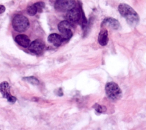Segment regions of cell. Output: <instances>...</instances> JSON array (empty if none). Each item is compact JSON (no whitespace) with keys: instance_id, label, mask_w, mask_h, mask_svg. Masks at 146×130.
I'll return each mask as SVG.
<instances>
[{"instance_id":"cell-1","label":"cell","mask_w":146,"mask_h":130,"mask_svg":"<svg viewBox=\"0 0 146 130\" xmlns=\"http://www.w3.org/2000/svg\"><path fill=\"white\" fill-rule=\"evenodd\" d=\"M118 10L121 16L127 21L128 25L135 27L139 22V16L132 7L125 3H121L118 7Z\"/></svg>"},{"instance_id":"cell-2","label":"cell","mask_w":146,"mask_h":130,"mask_svg":"<svg viewBox=\"0 0 146 130\" xmlns=\"http://www.w3.org/2000/svg\"><path fill=\"white\" fill-rule=\"evenodd\" d=\"M105 90L107 97L113 101L120 99L122 96L121 89L119 85L114 82L107 83L105 86Z\"/></svg>"},{"instance_id":"cell-3","label":"cell","mask_w":146,"mask_h":130,"mask_svg":"<svg viewBox=\"0 0 146 130\" xmlns=\"http://www.w3.org/2000/svg\"><path fill=\"white\" fill-rule=\"evenodd\" d=\"M29 25L30 23L27 18L21 14L16 15L12 21L13 27L18 32L26 31L29 28Z\"/></svg>"},{"instance_id":"cell-4","label":"cell","mask_w":146,"mask_h":130,"mask_svg":"<svg viewBox=\"0 0 146 130\" xmlns=\"http://www.w3.org/2000/svg\"><path fill=\"white\" fill-rule=\"evenodd\" d=\"M72 23L67 20L62 21L59 23L58 28L61 33L60 36L63 38L64 41L69 40L72 36Z\"/></svg>"},{"instance_id":"cell-5","label":"cell","mask_w":146,"mask_h":130,"mask_svg":"<svg viewBox=\"0 0 146 130\" xmlns=\"http://www.w3.org/2000/svg\"><path fill=\"white\" fill-rule=\"evenodd\" d=\"M75 6V0H55L54 7L61 12H67Z\"/></svg>"},{"instance_id":"cell-6","label":"cell","mask_w":146,"mask_h":130,"mask_svg":"<svg viewBox=\"0 0 146 130\" xmlns=\"http://www.w3.org/2000/svg\"><path fill=\"white\" fill-rule=\"evenodd\" d=\"M0 92L3 98H5L10 103H14L17 99L11 95L10 93V86L7 81H3L0 84Z\"/></svg>"},{"instance_id":"cell-7","label":"cell","mask_w":146,"mask_h":130,"mask_svg":"<svg viewBox=\"0 0 146 130\" xmlns=\"http://www.w3.org/2000/svg\"><path fill=\"white\" fill-rule=\"evenodd\" d=\"M82 17V10L75 8V7L67 11L66 15V20L70 23H75L78 22Z\"/></svg>"},{"instance_id":"cell-8","label":"cell","mask_w":146,"mask_h":130,"mask_svg":"<svg viewBox=\"0 0 146 130\" xmlns=\"http://www.w3.org/2000/svg\"><path fill=\"white\" fill-rule=\"evenodd\" d=\"M28 48L29 50L31 53L40 54L43 52L44 48V44L40 40H35L30 44Z\"/></svg>"},{"instance_id":"cell-9","label":"cell","mask_w":146,"mask_h":130,"mask_svg":"<svg viewBox=\"0 0 146 130\" xmlns=\"http://www.w3.org/2000/svg\"><path fill=\"white\" fill-rule=\"evenodd\" d=\"M48 42L53 44L55 46H59L64 42L62 36L56 33H52L50 34L47 38Z\"/></svg>"},{"instance_id":"cell-10","label":"cell","mask_w":146,"mask_h":130,"mask_svg":"<svg viewBox=\"0 0 146 130\" xmlns=\"http://www.w3.org/2000/svg\"><path fill=\"white\" fill-rule=\"evenodd\" d=\"M102 25L103 26H108L113 29L117 30L120 27V23L117 20L113 18L107 17L103 21Z\"/></svg>"},{"instance_id":"cell-11","label":"cell","mask_w":146,"mask_h":130,"mask_svg":"<svg viewBox=\"0 0 146 130\" xmlns=\"http://www.w3.org/2000/svg\"><path fill=\"white\" fill-rule=\"evenodd\" d=\"M15 41L18 45L23 48L29 47L30 44V40L29 38L25 34L17 35L15 38Z\"/></svg>"},{"instance_id":"cell-12","label":"cell","mask_w":146,"mask_h":130,"mask_svg":"<svg viewBox=\"0 0 146 130\" xmlns=\"http://www.w3.org/2000/svg\"><path fill=\"white\" fill-rule=\"evenodd\" d=\"M98 42L101 46H106L108 42V31L106 29H103L100 30L98 38Z\"/></svg>"},{"instance_id":"cell-13","label":"cell","mask_w":146,"mask_h":130,"mask_svg":"<svg viewBox=\"0 0 146 130\" xmlns=\"http://www.w3.org/2000/svg\"><path fill=\"white\" fill-rule=\"evenodd\" d=\"M27 11L29 15H30V16L35 15L36 14V13L38 12V9H37L36 5L35 3H34L33 5H31L28 6V7L27 9Z\"/></svg>"},{"instance_id":"cell-14","label":"cell","mask_w":146,"mask_h":130,"mask_svg":"<svg viewBox=\"0 0 146 130\" xmlns=\"http://www.w3.org/2000/svg\"><path fill=\"white\" fill-rule=\"evenodd\" d=\"M23 80L33 85H38L39 83V80L34 76H29L23 78Z\"/></svg>"},{"instance_id":"cell-15","label":"cell","mask_w":146,"mask_h":130,"mask_svg":"<svg viewBox=\"0 0 146 130\" xmlns=\"http://www.w3.org/2000/svg\"><path fill=\"white\" fill-rule=\"evenodd\" d=\"M94 108L95 109V111L98 112V113H103L104 112H106V108L104 106H102L100 105L99 104H96L93 106Z\"/></svg>"},{"instance_id":"cell-16","label":"cell","mask_w":146,"mask_h":130,"mask_svg":"<svg viewBox=\"0 0 146 130\" xmlns=\"http://www.w3.org/2000/svg\"><path fill=\"white\" fill-rule=\"evenodd\" d=\"M36 5L37 9H38V12L41 13L43 9V8L45 6V4L43 2H38L36 3H35Z\"/></svg>"},{"instance_id":"cell-17","label":"cell","mask_w":146,"mask_h":130,"mask_svg":"<svg viewBox=\"0 0 146 130\" xmlns=\"http://www.w3.org/2000/svg\"><path fill=\"white\" fill-rule=\"evenodd\" d=\"M5 10H6L5 7L3 5H0V14H2V13H3V12H5Z\"/></svg>"}]
</instances>
